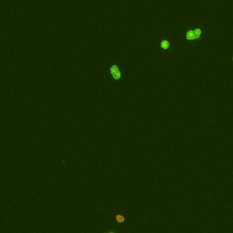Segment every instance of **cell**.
Wrapping results in <instances>:
<instances>
[{
	"label": "cell",
	"mask_w": 233,
	"mask_h": 233,
	"mask_svg": "<svg viewBox=\"0 0 233 233\" xmlns=\"http://www.w3.org/2000/svg\"><path fill=\"white\" fill-rule=\"evenodd\" d=\"M114 219L116 220V222L119 225H124L128 221V218L122 213H116L114 216Z\"/></svg>",
	"instance_id": "cell-2"
},
{
	"label": "cell",
	"mask_w": 233,
	"mask_h": 233,
	"mask_svg": "<svg viewBox=\"0 0 233 233\" xmlns=\"http://www.w3.org/2000/svg\"><path fill=\"white\" fill-rule=\"evenodd\" d=\"M160 47L163 49H168L169 47V42L168 41V40H162L161 43H160Z\"/></svg>",
	"instance_id": "cell-4"
},
{
	"label": "cell",
	"mask_w": 233,
	"mask_h": 233,
	"mask_svg": "<svg viewBox=\"0 0 233 233\" xmlns=\"http://www.w3.org/2000/svg\"><path fill=\"white\" fill-rule=\"evenodd\" d=\"M232 60H233V56H232Z\"/></svg>",
	"instance_id": "cell-6"
},
{
	"label": "cell",
	"mask_w": 233,
	"mask_h": 233,
	"mask_svg": "<svg viewBox=\"0 0 233 233\" xmlns=\"http://www.w3.org/2000/svg\"><path fill=\"white\" fill-rule=\"evenodd\" d=\"M186 38H187L188 40H194V39H196L197 38H196V35H195L194 30H190V31H188V32H187V35H186Z\"/></svg>",
	"instance_id": "cell-3"
},
{
	"label": "cell",
	"mask_w": 233,
	"mask_h": 233,
	"mask_svg": "<svg viewBox=\"0 0 233 233\" xmlns=\"http://www.w3.org/2000/svg\"><path fill=\"white\" fill-rule=\"evenodd\" d=\"M125 62L127 61L124 58L122 59L113 58L110 59L106 64L105 72L110 84L121 82L126 78L128 63L124 64Z\"/></svg>",
	"instance_id": "cell-1"
},
{
	"label": "cell",
	"mask_w": 233,
	"mask_h": 233,
	"mask_svg": "<svg viewBox=\"0 0 233 233\" xmlns=\"http://www.w3.org/2000/svg\"><path fill=\"white\" fill-rule=\"evenodd\" d=\"M194 32H195V35H196V38H199V36L201 35V30H200L199 28H196V29L194 30Z\"/></svg>",
	"instance_id": "cell-5"
}]
</instances>
